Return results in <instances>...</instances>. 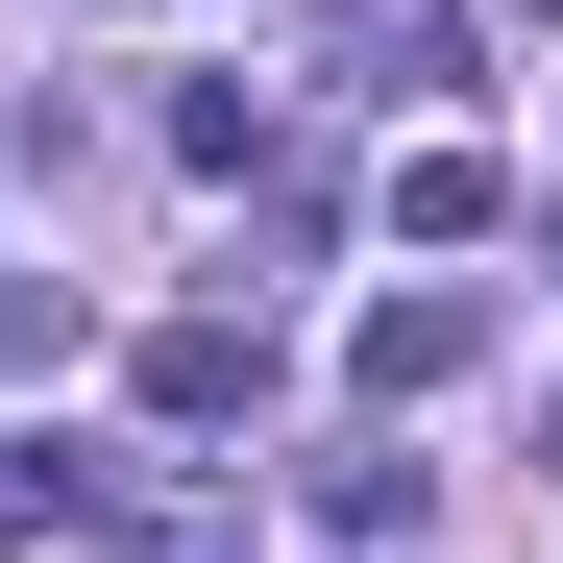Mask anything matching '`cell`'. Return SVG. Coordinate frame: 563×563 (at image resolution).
Here are the masks:
<instances>
[{"label":"cell","instance_id":"7a4b0ae2","mask_svg":"<svg viewBox=\"0 0 563 563\" xmlns=\"http://www.w3.org/2000/svg\"><path fill=\"white\" fill-rule=\"evenodd\" d=\"M245 393H269V319H172L147 343V417H245Z\"/></svg>","mask_w":563,"mask_h":563},{"label":"cell","instance_id":"3957f363","mask_svg":"<svg viewBox=\"0 0 563 563\" xmlns=\"http://www.w3.org/2000/svg\"><path fill=\"white\" fill-rule=\"evenodd\" d=\"M490 221H515L490 147H417V172H393V245H490Z\"/></svg>","mask_w":563,"mask_h":563},{"label":"cell","instance_id":"6da1fadb","mask_svg":"<svg viewBox=\"0 0 563 563\" xmlns=\"http://www.w3.org/2000/svg\"><path fill=\"white\" fill-rule=\"evenodd\" d=\"M343 367L417 417V393H465V367H490V295H465V269H441V295H367V343H343Z\"/></svg>","mask_w":563,"mask_h":563},{"label":"cell","instance_id":"277c9868","mask_svg":"<svg viewBox=\"0 0 563 563\" xmlns=\"http://www.w3.org/2000/svg\"><path fill=\"white\" fill-rule=\"evenodd\" d=\"M539 25H563V0H539Z\"/></svg>","mask_w":563,"mask_h":563}]
</instances>
